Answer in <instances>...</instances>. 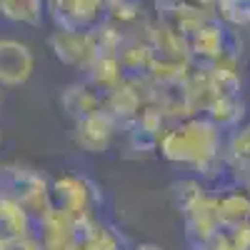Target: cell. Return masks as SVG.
Instances as JSON below:
<instances>
[{
    "instance_id": "6da1fadb",
    "label": "cell",
    "mask_w": 250,
    "mask_h": 250,
    "mask_svg": "<svg viewBox=\"0 0 250 250\" xmlns=\"http://www.w3.org/2000/svg\"><path fill=\"white\" fill-rule=\"evenodd\" d=\"M218 148V128L213 123L190 120L170 130L163 140V155L185 165H203L215 155Z\"/></svg>"
},
{
    "instance_id": "7a4b0ae2",
    "label": "cell",
    "mask_w": 250,
    "mask_h": 250,
    "mask_svg": "<svg viewBox=\"0 0 250 250\" xmlns=\"http://www.w3.org/2000/svg\"><path fill=\"white\" fill-rule=\"evenodd\" d=\"M35 70V55L28 43L0 38V88H20Z\"/></svg>"
},
{
    "instance_id": "3957f363",
    "label": "cell",
    "mask_w": 250,
    "mask_h": 250,
    "mask_svg": "<svg viewBox=\"0 0 250 250\" xmlns=\"http://www.w3.org/2000/svg\"><path fill=\"white\" fill-rule=\"evenodd\" d=\"M50 48L55 50V58L68 62V65H80L83 55L90 48V38L88 33H80V28H60L50 35Z\"/></svg>"
},
{
    "instance_id": "277c9868",
    "label": "cell",
    "mask_w": 250,
    "mask_h": 250,
    "mask_svg": "<svg viewBox=\"0 0 250 250\" xmlns=\"http://www.w3.org/2000/svg\"><path fill=\"white\" fill-rule=\"evenodd\" d=\"M45 15V0H0V18L15 25H40Z\"/></svg>"
},
{
    "instance_id": "5b68a950",
    "label": "cell",
    "mask_w": 250,
    "mask_h": 250,
    "mask_svg": "<svg viewBox=\"0 0 250 250\" xmlns=\"http://www.w3.org/2000/svg\"><path fill=\"white\" fill-rule=\"evenodd\" d=\"M218 15L225 25H250V0H218Z\"/></svg>"
},
{
    "instance_id": "8992f818",
    "label": "cell",
    "mask_w": 250,
    "mask_h": 250,
    "mask_svg": "<svg viewBox=\"0 0 250 250\" xmlns=\"http://www.w3.org/2000/svg\"><path fill=\"white\" fill-rule=\"evenodd\" d=\"M195 50L203 55H218L223 53V25L220 23H205L195 33Z\"/></svg>"
},
{
    "instance_id": "52a82bcc",
    "label": "cell",
    "mask_w": 250,
    "mask_h": 250,
    "mask_svg": "<svg viewBox=\"0 0 250 250\" xmlns=\"http://www.w3.org/2000/svg\"><path fill=\"white\" fill-rule=\"evenodd\" d=\"M45 3H50L53 8H60V5H65V3H70V0H45Z\"/></svg>"
},
{
    "instance_id": "ba28073f",
    "label": "cell",
    "mask_w": 250,
    "mask_h": 250,
    "mask_svg": "<svg viewBox=\"0 0 250 250\" xmlns=\"http://www.w3.org/2000/svg\"><path fill=\"white\" fill-rule=\"evenodd\" d=\"M248 85H250V73H248Z\"/></svg>"
},
{
    "instance_id": "9c48e42d",
    "label": "cell",
    "mask_w": 250,
    "mask_h": 250,
    "mask_svg": "<svg viewBox=\"0 0 250 250\" xmlns=\"http://www.w3.org/2000/svg\"><path fill=\"white\" fill-rule=\"evenodd\" d=\"M0 143H3V135H0Z\"/></svg>"
}]
</instances>
